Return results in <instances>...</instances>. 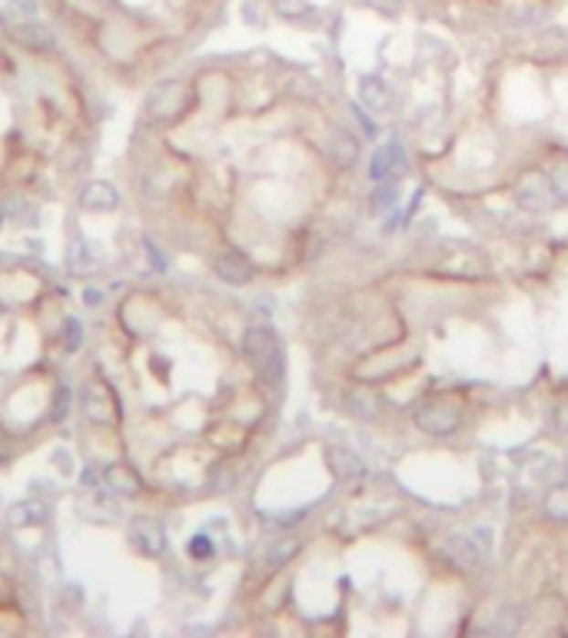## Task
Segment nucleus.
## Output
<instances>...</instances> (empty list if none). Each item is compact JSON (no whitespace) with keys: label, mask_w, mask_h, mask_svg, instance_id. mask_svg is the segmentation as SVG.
I'll return each mask as SVG.
<instances>
[{"label":"nucleus","mask_w":568,"mask_h":638,"mask_svg":"<svg viewBox=\"0 0 568 638\" xmlns=\"http://www.w3.org/2000/svg\"><path fill=\"white\" fill-rule=\"evenodd\" d=\"M243 353L253 363V369L269 383H276L283 376V353H279V339L273 336V329L249 326L247 336H243Z\"/></svg>","instance_id":"f257e3e1"},{"label":"nucleus","mask_w":568,"mask_h":638,"mask_svg":"<svg viewBox=\"0 0 568 638\" xmlns=\"http://www.w3.org/2000/svg\"><path fill=\"white\" fill-rule=\"evenodd\" d=\"M186 103V83L180 80H163L150 97V117L156 123H170L174 117H180V107Z\"/></svg>","instance_id":"f03ea898"},{"label":"nucleus","mask_w":568,"mask_h":638,"mask_svg":"<svg viewBox=\"0 0 568 638\" xmlns=\"http://www.w3.org/2000/svg\"><path fill=\"white\" fill-rule=\"evenodd\" d=\"M130 542H133L143 556H160V552H163V546H166L160 522L150 519V516H137V519L130 522Z\"/></svg>","instance_id":"7ed1b4c3"},{"label":"nucleus","mask_w":568,"mask_h":638,"mask_svg":"<svg viewBox=\"0 0 568 638\" xmlns=\"http://www.w3.org/2000/svg\"><path fill=\"white\" fill-rule=\"evenodd\" d=\"M10 40L17 47H24V54H50L54 50V34L47 27H40V24H34V20H27V24H17V27H10Z\"/></svg>","instance_id":"20e7f679"},{"label":"nucleus","mask_w":568,"mask_h":638,"mask_svg":"<svg viewBox=\"0 0 568 638\" xmlns=\"http://www.w3.org/2000/svg\"><path fill=\"white\" fill-rule=\"evenodd\" d=\"M213 273L229 286H243L253 280V266H249L247 256H239L237 250H229V253H220L213 260Z\"/></svg>","instance_id":"39448f33"},{"label":"nucleus","mask_w":568,"mask_h":638,"mask_svg":"<svg viewBox=\"0 0 568 638\" xmlns=\"http://www.w3.org/2000/svg\"><path fill=\"white\" fill-rule=\"evenodd\" d=\"M415 422H419L426 432H439V436H446V432H452V429L458 426V412L452 409L449 402H429V406H422L419 409Z\"/></svg>","instance_id":"423d86ee"},{"label":"nucleus","mask_w":568,"mask_h":638,"mask_svg":"<svg viewBox=\"0 0 568 638\" xmlns=\"http://www.w3.org/2000/svg\"><path fill=\"white\" fill-rule=\"evenodd\" d=\"M519 203L529 207V210H549L552 203H555V186L539 174L525 176L522 186H519Z\"/></svg>","instance_id":"0eeeda50"},{"label":"nucleus","mask_w":568,"mask_h":638,"mask_svg":"<svg viewBox=\"0 0 568 638\" xmlns=\"http://www.w3.org/2000/svg\"><path fill=\"white\" fill-rule=\"evenodd\" d=\"M405 174V156H403V146L399 144H385L383 150H376L373 156V176L379 183L385 180H395V176Z\"/></svg>","instance_id":"6e6552de"},{"label":"nucleus","mask_w":568,"mask_h":638,"mask_svg":"<svg viewBox=\"0 0 568 638\" xmlns=\"http://www.w3.org/2000/svg\"><path fill=\"white\" fill-rule=\"evenodd\" d=\"M103 479H107L110 489H117V493H123V495L143 493V479H140V473L130 463H110L103 469Z\"/></svg>","instance_id":"1a4fd4ad"},{"label":"nucleus","mask_w":568,"mask_h":638,"mask_svg":"<svg viewBox=\"0 0 568 638\" xmlns=\"http://www.w3.org/2000/svg\"><path fill=\"white\" fill-rule=\"evenodd\" d=\"M77 203H80L83 210H117L120 207V193L113 190L110 183H87L83 186V193L77 197Z\"/></svg>","instance_id":"9d476101"},{"label":"nucleus","mask_w":568,"mask_h":638,"mask_svg":"<svg viewBox=\"0 0 568 638\" xmlns=\"http://www.w3.org/2000/svg\"><path fill=\"white\" fill-rule=\"evenodd\" d=\"M446 556H449L456 566L472 569V566H479V558H482V546H479L472 536H456L446 542Z\"/></svg>","instance_id":"9b49d317"},{"label":"nucleus","mask_w":568,"mask_h":638,"mask_svg":"<svg viewBox=\"0 0 568 638\" xmlns=\"http://www.w3.org/2000/svg\"><path fill=\"white\" fill-rule=\"evenodd\" d=\"M57 343L64 353H77L83 346V323L77 316H64L60 319V333H57Z\"/></svg>","instance_id":"f8f14e48"},{"label":"nucleus","mask_w":568,"mask_h":638,"mask_svg":"<svg viewBox=\"0 0 568 638\" xmlns=\"http://www.w3.org/2000/svg\"><path fill=\"white\" fill-rule=\"evenodd\" d=\"M330 463L340 479H356V475L366 473V465L359 463L356 452H346V449H330Z\"/></svg>","instance_id":"ddd939ff"},{"label":"nucleus","mask_w":568,"mask_h":638,"mask_svg":"<svg viewBox=\"0 0 568 638\" xmlns=\"http://www.w3.org/2000/svg\"><path fill=\"white\" fill-rule=\"evenodd\" d=\"M363 101H366V107H373L376 113H383V110H389L393 97H389V90L383 87V80H376V77H366V80H363Z\"/></svg>","instance_id":"4468645a"},{"label":"nucleus","mask_w":568,"mask_h":638,"mask_svg":"<svg viewBox=\"0 0 568 638\" xmlns=\"http://www.w3.org/2000/svg\"><path fill=\"white\" fill-rule=\"evenodd\" d=\"M276 14L283 20H303L312 14V4L310 0H273Z\"/></svg>","instance_id":"2eb2a0df"},{"label":"nucleus","mask_w":568,"mask_h":638,"mask_svg":"<svg viewBox=\"0 0 568 638\" xmlns=\"http://www.w3.org/2000/svg\"><path fill=\"white\" fill-rule=\"evenodd\" d=\"M330 150H332V156L340 160V164H352L356 160V140L352 137H346V133H332V140H330Z\"/></svg>","instance_id":"dca6fc26"},{"label":"nucleus","mask_w":568,"mask_h":638,"mask_svg":"<svg viewBox=\"0 0 568 638\" xmlns=\"http://www.w3.org/2000/svg\"><path fill=\"white\" fill-rule=\"evenodd\" d=\"M395 203V186H393V180H385L383 186H379L376 193H373V210H389Z\"/></svg>","instance_id":"f3484780"},{"label":"nucleus","mask_w":568,"mask_h":638,"mask_svg":"<svg viewBox=\"0 0 568 638\" xmlns=\"http://www.w3.org/2000/svg\"><path fill=\"white\" fill-rule=\"evenodd\" d=\"M549 512L555 519H568V485H562L549 495Z\"/></svg>","instance_id":"a211bd4d"},{"label":"nucleus","mask_w":568,"mask_h":638,"mask_svg":"<svg viewBox=\"0 0 568 638\" xmlns=\"http://www.w3.org/2000/svg\"><path fill=\"white\" fill-rule=\"evenodd\" d=\"M190 556L193 558H210L213 556V542L206 536H196L190 542Z\"/></svg>","instance_id":"6ab92c4d"},{"label":"nucleus","mask_w":568,"mask_h":638,"mask_svg":"<svg viewBox=\"0 0 568 638\" xmlns=\"http://www.w3.org/2000/svg\"><path fill=\"white\" fill-rule=\"evenodd\" d=\"M349 409L352 412H363V416H373V406H369V396H363V392H356V396H349Z\"/></svg>","instance_id":"aec40b11"},{"label":"nucleus","mask_w":568,"mask_h":638,"mask_svg":"<svg viewBox=\"0 0 568 638\" xmlns=\"http://www.w3.org/2000/svg\"><path fill=\"white\" fill-rule=\"evenodd\" d=\"M103 296H107V292H103V290H93V286H90V290H83V303H87V306H100Z\"/></svg>","instance_id":"412c9836"},{"label":"nucleus","mask_w":568,"mask_h":638,"mask_svg":"<svg viewBox=\"0 0 568 638\" xmlns=\"http://www.w3.org/2000/svg\"><path fill=\"white\" fill-rule=\"evenodd\" d=\"M555 426H559V429H568V402H562L559 409H555Z\"/></svg>","instance_id":"4be33fe9"},{"label":"nucleus","mask_w":568,"mask_h":638,"mask_svg":"<svg viewBox=\"0 0 568 638\" xmlns=\"http://www.w3.org/2000/svg\"><path fill=\"white\" fill-rule=\"evenodd\" d=\"M10 34V27H7V17H4V14H0V40H4V37Z\"/></svg>","instance_id":"5701e85b"}]
</instances>
